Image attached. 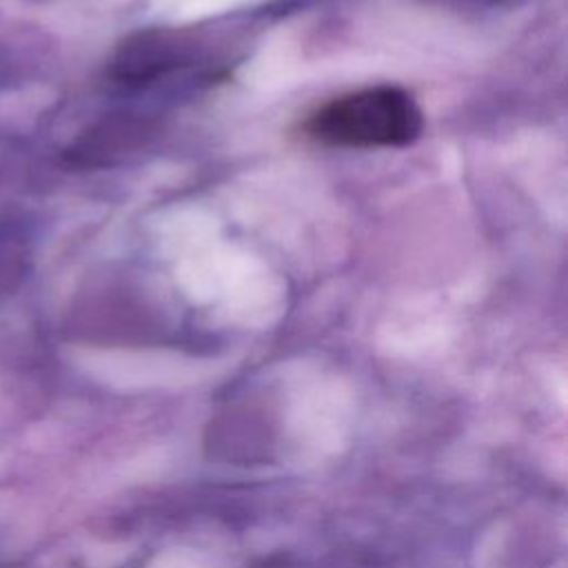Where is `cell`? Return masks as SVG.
<instances>
[{
    "instance_id": "cell-1",
    "label": "cell",
    "mask_w": 568,
    "mask_h": 568,
    "mask_svg": "<svg viewBox=\"0 0 568 568\" xmlns=\"http://www.w3.org/2000/svg\"><path fill=\"white\" fill-rule=\"evenodd\" d=\"M422 111L399 87L379 84L328 100L304 122V133L324 146H406L422 133Z\"/></svg>"
}]
</instances>
